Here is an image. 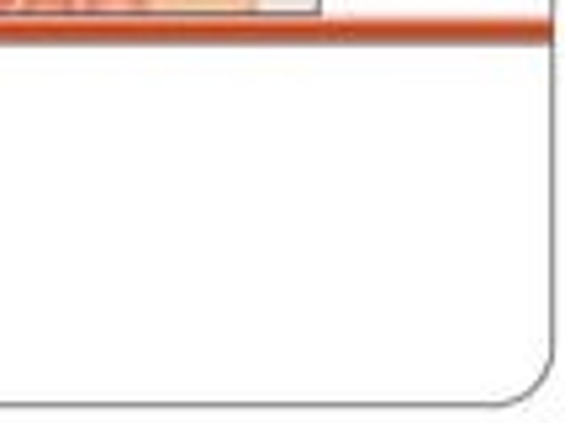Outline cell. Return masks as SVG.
I'll list each match as a JSON object with an SVG mask.
<instances>
[{
    "label": "cell",
    "instance_id": "1",
    "mask_svg": "<svg viewBox=\"0 0 565 423\" xmlns=\"http://www.w3.org/2000/svg\"><path fill=\"white\" fill-rule=\"evenodd\" d=\"M96 17H111V11H143L148 0H85Z\"/></svg>",
    "mask_w": 565,
    "mask_h": 423
},
{
    "label": "cell",
    "instance_id": "3",
    "mask_svg": "<svg viewBox=\"0 0 565 423\" xmlns=\"http://www.w3.org/2000/svg\"><path fill=\"white\" fill-rule=\"evenodd\" d=\"M11 6H17V0H0V11H11Z\"/></svg>",
    "mask_w": 565,
    "mask_h": 423
},
{
    "label": "cell",
    "instance_id": "2",
    "mask_svg": "<svg viewBox=\"0 0 565 423\" xmlns=\"http://www.w3.org/2000/svg\"><path fill=\"white\" fill-rule=\"evenodd\" d=\"M26 6H32V11H58V17L74 11V0H26Z\"/></svg>",
    "mask_w": 565,
    "mask_h": 423
}]
</instances>
